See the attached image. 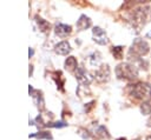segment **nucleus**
<instances>
[{"label":"nucleus","mask_w":151,"mask_h":140,"mask_svg":"<svg viewBox=\"0 0 151 140\" xmlns=\"http://www.w3.org/2000/svg\"><path fill=\"white\" fill-rule=\"evenodd\" d=\"M93 36H94V41H97L100 45H105L107 42V36H106L105 32L99 27L93 28Z\"/></svg>","instance_id":"nucleus-1"},{"label":"nucleus","mask_w":151,"mask_h":140,"mask_svg":"<svg viewBox=\"0 0 151 140\" xmlns=\"http://www.w3.org/2000/svg\"><path fill=\"white\" fill-rule=\"evenodd\" d=\"M55 33L59 36H66L67 34L71 33V26H67V25H64V24H59L55 27Z\"/></svg>","instance_id":"nucleus-2"},{"label":"nucleus","mask_w":151,"mask_h":140,"mask_svg":"<svg viewBox=\"0 0 151 140\" xmlns=\"http://www.w3.org/2000/svg\"><path fill=\"white\" fill-rule=\"evenodd\" d=\"M70 51H71V47L66 41H61L55 46V52L59 54H67Z\"/></svg>","instance_id":"nucleus-3"},{"label":"nucleus","mask_w":151,"mask_h":140,"mask_svg":"<svg viewBox=\"0 0 151 140\" xmlns=\"http://www.w3.org/2000/svg\"><path fill=\"white\" fill-rule=\"evenodd\" d=\"M90 25H91V21H90V19H88L86 15H81V16L79 18L78 22H77V27H78L79 29H85V28L90 27Z\"/></svg>","instance_id":"nucleus-4"},{"label":"nucleus","mask_w":151,"mask_h":140,"mask_svg":"<svg viewBox=\"0 0 151 140\" xmlns=\"http://www.w3.org/2000/svg\"><path fill=\"white\" fill-rule=\"evenodd\" d=\"M65 65H66V68H68L70 71H72L73 68L77 67V60H76L73 56H70V58H67V60L65 61Z\"/></svg>","instance_id":"nucleus-5"},{"label":"nucleus","mask_w":151,"mask_h":140,"mask_svg":"<svg viewBox=\"0 0 151 140\" xmlns=\"http://www.w3.org/2000/svg\"><path fill=\"white\" fill-rule=\"evenodd\" d=\"M31 136H38V138H46V139H52V136H51V134H48L47 132H40L39 134H32Z\"/></svg>","instance_id":"nucleus-6"}]
</instances>
